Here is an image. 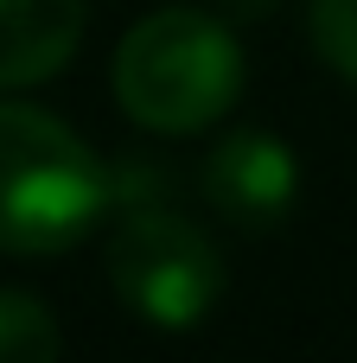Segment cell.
Here are the masks:
<instances>
[{"label":"cell","mask_w":357,"mask_h":363,"mask_svg":"<svg viewBox=\"0 0 357 363\" xmlns=\"http://www.w3.org/2000/svg\"><path fill=\"white\" fill-rule=\"evenodd\" d=\"M115 198L96 147L32 102H0V255L77 249Z\"/></svg>","instance_id":"obj_1"},{"label":"cell","mask_w":357,"mask_h":363,"mask_svg":"<svg viewBox=\"0 0 357 363\" xmlns=\"http://www.w3.org/2000/svg\"><path fill=\"white\" fill-rule=\"evenodd\" d=\"M243 96V45L198 6H160L115 45V102L153 134H198Z\"/></svg>","instance_id":"obj_2"},{"label":"cell","mask_w":357,"mask_h":363,"mask_svg":"<svg viewBox=\"0 0 357 363\" xmlns=\"http://www.w3.org/2000/svg\"><path fill=\"white\" fill-rule=\"evenodd\" d=\"M102 262H109V281H115L121 306L141 325H160V332H192L224 300L217 242L192 217H179L172 204L121 198V217L109 230Z\"/></svg>","instance_id":"obj_3"},{"label":"cell","mask_w":357,"mask_h":363,"mask_svg":"<svg viewBox=\"0 0 357 363\" xmlns=\"http://www.w3.org/2000/svg\"><path fill=\"white\" fill-rule=\"evenodd\" d=\"M198 179H204L211 211L236 230H275V223H287V211L300 198V166H294L287 140H275L262 128H236L230 140H217Z\"/></svg>","instance_id":"obj_4"},{"label":"cell","mask_w":357,"mask_h":363,"mask_svg":"<svg viewBox=\"0 0 357 363\" xmlns=\"http://www.w3.org/2000/svg\"><path fill=\"white\" fill-rule=\"evenodd\" d=\"M83 45V0H0V89L57 77Z\"/></svg>","instance_id":"obj_5"},{"label":"cell","mask_w":357,"mask_h":363,"mask_svg":"<svg viewBox=\"0 0 357 363\" xmlns=\"http://www.w3.org/2000/svg\"><path fill=\"white\" fill-rule=\"evenodd\" d=\"M57 319L45 313V300L0 287V363H51L57 357Z\"/></svg>","instance_id":"obj_6"},{"label":"cell","mask_w":357,"mask_h":363,"mask_svg":"<svg viewBox=\"0 0 357 363\" xmlns=\"http://www.w3.org/2000/svg\"><path fill=\"white\" fill-rule=\"evenodd\" d=\"M307 38L319 64L357 89V0H307Z\"/></svg>","instance_id":"obj_7"}]
</instances>
